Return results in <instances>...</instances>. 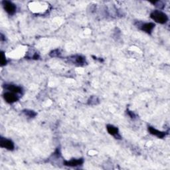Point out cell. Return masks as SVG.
I'll use <instances>...</instances> for the list:
<instances>
[{"mask_svg":"<svg viewBox=\"0 0 170 170\" xmlns=\"http://www.w3.org/2000/svg\"><path fill=\"white\" fill-rule=\"evenodd\" d=\"M150 17L154 22L160 24H165L168 22V15L159 10L153 11L150 14Z\"/></svg>","mask_w":170,"mask_h":170,"instance_id":"obj_1","label":"cell"},{"mask_svg":"<svg viewBox=\"0 0 170 170\" xmlns=\"http://www.w3.org/2000/svg\"><path fill=\"white\" fill-rule=\"evenodd\" d=\"M3 7L5 11H6L9 15H13L15 14V12H16V6L10 1H7V0H4L2 2Z\"/></svg>","mask_w":170,"mask_h":170,"instance_id":"obj_2","label":"cell"},{"mask_svg":"<svg viewBox=\"0 0 170 170\" xmlns=\"http://www.w3.org/2000/svg\"><path fill=\"white\" fill-rule=\"evenodd\" d=\"M0 146L2 148L7 149V150L10 151L13 150L15 148L14 143L12 140L3 137H1V138H0Z\"/></svg>","mask_w":170,"mask_h":170,"instance_id":"obj_3","label":"cell"},{"mask_svg":"<svg viewBox=\"0 0 170 170\" xmlns=\"http://www.w3.org/2000/svg\"><path fill=\"white\" fill-rule=\"evenodd\" d=\"M3 97L6 102L9 103V104H13V103L18 101L19 99V97L17 95V94L12 92H5L3 95Z\"/></svg>","mask_w":170,"mask_h":170,"instance_id":"obj_4","label":"cell"},{"mask_svg":"<svg viewBox=\"0 0 170 170\" xmlns=\"http://www.w3.org/2000/svg\"><path fill=\"white\" fill-rule=\"evenodd\" d=\"M3 86L5 89L8 90L9 92H13V93H15V94L22 93L23 89L22 87H20L19 86H16L12 84H9V85L6 84V85H4Z\"/></svg>","mask_w":170,"mask_h":170,"instance_id":"obj_5","label":"cell"},{"mask_svg":"<svg viewBox=\"0 0 170 170\" xmlns=\"http://www.w3.org/2000/svg\"><path fill=\"white\" fill-rule=\"evenodd\" d=\"M106 129L108 132H109L110 135L115 137L116 139L121 138V136L119 134V130H118V128L117 127L111 124H108L106 126Z\"/></svg>","mask_w":170,"mask_h":170,"instance_id":"obj_6","label":"cell"},{"mask_svg":"<svg viewBox=\"0 0 170 170\" xmlns=\"http://www.w3.org/2000/svg\"><path fill=\"white\" fill-rule=\"evenodd\" d=\"M84 160L82 158L80 159H72L71 160L69 161H65L64 164L66 166L70 167H76L79 166L83 163Z\"/></svg>","mask_w":170,"mask_h":170,"instance_id":"obj_7","label":"cell"},{"mask_svg":"<svg viewBox=\"0 0 170 170\" xmlns=\"http://www.w3.org/2000/svg\"><path fill=\"white\" fill-rule=\"evenodd\" d=\"M155 26L156 25L153 23H145L142 24L140 28L143 32H145L147 33H151Z\"/></svg>","mask_w":170,"mask_h":170,"instance_id":"obj_8","label":"cell"},{"mask_svg":"<svg viewBox=\"0 0 170 170\" xmlns=\"http://www.w3.org/2000/svg\"><path fill=\"white\" fill-rule=\"evenodd\" d=\"M148 131L150 132L151 134L156 136L159 138H163L166 135V132L159 131L158 130L156 129V128H154L153 127H152V126H148Z\"/></svg>","mask_w":170,"mask_h":170,"instance_id":"obj_9","label":"cell"},{"mask_svg":"<svg viewBox=\"0 0 170 170\" xmlns=\"http://www.w3.org/2000/svg\"><path fill=\"white\" fill-rule=\"evenodd\" d=\"M74 58V62L75 63H77L79 65H82L84 64L85 63V59L83 57V56H80V55H76L75 56H73Z\"/></svg>","mask_w":170,"mask_h":170,"instance_id":"obj_10","label":"cell"},{"mask_svg":"<svg viewBox=\"0 0 170 170\" xmlns=\"http://www.w3.org/2000/svg\"><path fill=\"white\" fill-rule=\"evenodd\" d=\"M23 112V113H25V115H26L28 117H29V118H33L36 115H37V114H36V113L34 111H32V110H25Z\"/></svg>","mask_w":170,"mask_h":170,"instance_id":"obj_11","label":"cell"},{"mask_svg":"<svg viewBox=\"0 0 170 170\" xmlns=\"http://www.w3.org/2000/svg\"><path fill=\"white\" fill-rule=\"evenodd\" d=\"M151 3L152 4H153L154 6H155L156 7L159 8V9H163L164 7V3L162 2H160V1H157V2H153Z\"/></svg>","mask_w":170,"mask_h":170,"instance_id":"obj_12","label":"cell"},{"mask_svg":"<svg viewBox=\"0 0 170 170\" xmlns=\"http://www.w3.org/2000/svg\"><path fill=\"white\" fill-rule=\"evenodd\" d=\"M7 64V59L6 57V55H5L3 52H2L1 53V65L2 66L6 65Z\"/></svg>","mask_w":170,"mask_h":170,"instance_id":"obj_13","label":"cell"},{"mask_svg":"<svg viewBox=\"0 0 170 170\" xmlns=\"http://www.w3.org/2000/svg\"><path fill=\"white\" fill-rule=\"evenodd\" d=\"M130 112V113H129V114H130V116L132 117V118H134V113L132 112H130V111H129Z\"/></svg>","mask_w":170,"mask_h":170,"instance_id":"obj_14","label":"cell"}]
</instances>
